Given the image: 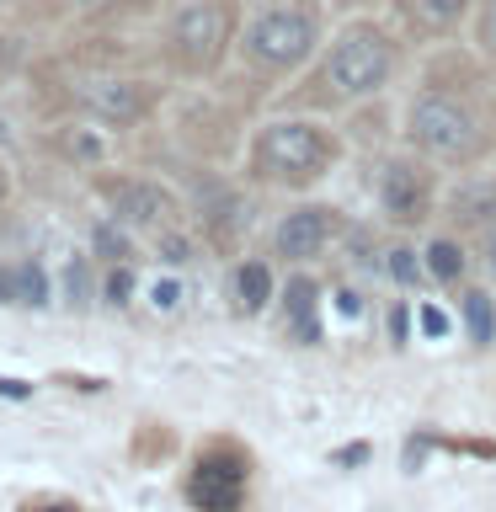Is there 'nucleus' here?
Masks as SVG:
<instances>
[{
  "label": "nucleus",
  "mask_w": 496,
  "mask_h": 512,
  "mask_svg": "<svg viewBox=\"0 0 496 512\" xmlns=\"http://www.w3.org/2000/svg\"><path fill=\"white\" fill-rule=\"evenodd\" d=\"M368 459V448L358 443V448H342V454H336V464H363Z\"/></svg>",
  "instance_id": "29"
},
{
  "label": "nucleus",
  "mask_w": 496,
  "mask_h": 512,
  "mask_svg": "<svg viewBox=\"0 0 496 512\" xmlns=\"http://www.w3.org/2000/svg\"><path fill=\"white\" fill-rule=\"evenodd\" d=\"M336 230V214L320 203H304L294 208V214L278 219V230H272V246H278V256H288V262H310V256L326 251V240Z\"/></svg>",
  "instance_id": "8"
},
{
  "label": "nucleus",
  "mask_w": 496,
  "mask_h": 512,
  "mask_svg": "<svg viewBox=\"0 0 496 512\" xmlns=\"http://www.w3.org/2000/svg\"><path fill=\"white\" fill-rule=\"evenodd\" d=\"M240 496H246V464L230 454H208L192 464L187 480V502L198 512H240Z\"/></svg>",
  "instance_id": "6"
},
{
  "label": "nucleus",
  "mask_w": 496,
  "mask_h": 512,
  "mask_svg": "<svg viewBox=\"0 0 496 512\" xmlns=\"http://www.w3.org/2000/svg\"><path fill=\"white\" fill-rule=\"evenodd\" d=\"M480 251H486V267L496 272V224H486V230H480Z\"/></svg>",
  "instance_id": "26"
},
{
  "label": "nucleus",
  "mask_w": 496,
  "mask_h": 512,
  "mask_svg": "<svg viewBox=\"0 0 496 512\" xmlns=\"http://www.w3.org/2000/svg\"><path fill=\"white\" fill-rule=\"evenodd\" d=\"M230 32H235L230 0H187V6L171 16V48L182 64H192V70H208V64L224 54Z\"/></svg>",
  "instance_id": "5"
},
{
  "label": "nucleus",
  "mask_w": 496,
  "mask_h": 512,
  "mask_svg": "<svg viewBox=\"0 0 496 512\" xmlns=\"http://www.w3.org/2000/svg\"><path fill=\"white\" fill-rule=\"evenodd\" d=\"M336 310H342L347 320H358L363 315V294H358V288H342V294H336Z\"/></svg>",
  "instance_id": "25"
},
{
  "label": "nucleus",
  "mask_w": 496,
  "mask_h": 512,
  "mask_svg": "<svg viewBox=\"0 0 496 512\" xmlns=\"http://www.w3.org/2000/svg\"><path fill=\"white\" fill-rule=\"evenodd\" d=\"M32 512H75L70 502H48V507H32Z\"/></svg>",
  "instance_id": "31"
},
{
  "label": "nucleus",
  "mask_w": 496,
  "mask_h": 512,
  "mask_svg": "<svg viewBox=\"0 0 496 512\" xmlns=\"http://www.w3.org/2000/svg\"><path fill=\"white\" fill-rule=\"evenodd\" d=\"M64 288H70V304H86V294H91V278H86V262H70V272H64Z\"/></svg>",
  "instance_id": "21"
},
{
  "label": "nucleus",
  "mask_w": 496,
  "mask_h": 512,
  "mask_svg": "<svg viewBox=\"0 0 496 512\" xmlns=\"http://www.w3.org/2000/svg\"><path fill=\"white\" fill-rule=\"evenodd\" d=\"M0 395H11V400H22V395H27V384H16V379H0Z\"/></svg>",
  "instance_id": "30"
},
{
  "label": "nucleus",
  "mask_w": 496,
  "mask_h": 512,
  "mask_svg": "<svg viewBox=\"0 0 496 512\" xmlns=\"http://www.w3.org/2000/svg\"><path fill=\"white\" fill-rule=\"evenodd\" d=\"M0 304H16V267H0Z\"/></svg>",
  "instance_id": "28"
},
{
  "label": "nucleus",
  "mask_w": 496,
  "mask_h": 512,
  "mask_svg": "<svg viewBox=\"0 0 496 512\" xmlns=\"http://www.w3.org/2000/svg\"><path fill=\"white\" fill-rule=\"evenodd\" d=\"M406 326H411L406 304H395V310H390V336H395V342H400V336H406Z\"/></svg>",
  "instance_id": "27"
},
{
  "label": "nucleus",
  "mask_w": 496,
  "mask_h": 512,
  "mask_svg": "<svg viewBox=\"0 0 496 512\" xmlns=\"http://www.w3.org/2000/svg\"><path fill=\"white\" fill-rule=\"evenodd\" d=\"M459 315H464V331H470V342H480V347L496 342V304H491V294L470 288V294L459 299Z\"/></svg>",
  "instance_id": "14"
},
{
  "label": "nucleus",
  "mask_w": 496,
  "mask_h": 512,
  "mask_svg": "<svg viewBox=\"0 0 496 512\" xmlns=\"http://www.w3.org/2000/svg\"><path fill=\"white\" fill-rule=\"evenodd\" d=\"M475 43H480V54H486V59H496V0H486V6H480Z\"/></svg>",
  "instance_id": "20"
},
{
  "label": "nucleus",
  "mask_w": 496,
  "mask_h": 512,
  "mask_svg": "<svg viewBox=\"0 0 496 512\" xmlns=\"http://www.w3.org/2000/svg\"><path fill=\"white\" fill-rule=\"evenodd\" d=\"M96 251H102L107 256V262H123V256H128V235L118 230V224H96Z\"/></svg>",
  "instance_id": "19"
},
{
  "label": "nucleus",
  "mask_w": 496,
  "mask_h": 512,
  "mask_svg": "<svg viewBox=\"0 0 496 512\" xmlns=\"http://www.w3.org/2000/svg\"><path fill=\"white\" fill-rule=\"evenodd\" d=\"M432 203V182L416 160H384L379 166V208L395 224H422Z\"/></svg>",
  "instance_id": "7"
},
{
  "label": "nucleus",
  "mask_w": 496,
  "mask_h": 512,
  "mask_svg": "<svg viewBox=\"0 0 496 512\" xmlns=\"http://www.w3.org/2000/svg\"><path fill=\"white\" fill-rule=\"evenodd\" d=\"M16 304H48V272L38 262L16 267Z\"/></svg>",
  "instance_id": "17"
},
{
  "label": "nucleus",
  "mask_w": 496,
  "mask_h": 512,
  "mask_svg": "<svg viewBox=\"0 0 496 512\" xmlns=\"http://www.w3.org/2000/svg\"><path fill=\"white\" fill-rule=\"evenodd\" d=\"M112 203H118V219H128V224H160L171 214V198L155 182H123L112 192Z\"/></svg>",
  "instance_id": "10"
},
{
  "label": "nucleus",
  "mask_w": 496,
  "mask_h": 512,
  "mask_svg": "<svg viewBox=\"0 0 496 512\" xmlns=\"http://www.w3.org/2000/svg\"><path fill=\"white\" fill-rule=\"evenodd\" d=\"M80 102H86L102 123H134L144 107H150V96H144L134 80H86L80 86Z\"/></svg>",
  "instance_id": "9"
},
{
  "label": "nucleus",
  "mask_w": 496,
  "mask_h": 512,
  "mask_svg": "<svg viewBox=\"0 0 496 512\" xmlns=\"http://www.w3.org/2000/svg\"><path fill=\"white\" fill-rule=\"evenodd\" d=\"M150 299H155V310H176L182 288H176V283H155V288H150Z\"/></svg>",
  "instance_id": "24"
},
{
  "label": "nucleus",
  "mask_w": 496,
  "mask_h": 512,
  "mask_svg": "<svg viewBox=\"0 0 496 512\" xmlns=\"http://www.w3.org/2000/svg\"><path fill=\"white\" fill-rule=\"evenodd\" d=\"M395 75V43L390 32L374 27V22H347L342 32L331 38L326 59H320V75H315V96L331 107L342 102H363V96H379Z\"/></svg>",
  "instance_id": "1"
},
{
  "label": "nucleus",
  "mask_w": 496,
  "mask_h": 512,
  "mask_svg": "<svg viewBox=\"0 0 496 512\" xmlns=\"http://www.w3.org/2000/svg\"><path fill=\"white\" fill-rule=\"evenodd\" d=\"M283 310H288V320H294V331L304 336V342H315V336H320V288H315L310 278H294V283H288Z\"/></svg>",
  "instance_id": "11"
},
{
  "label": "nucleus",
  "mask_w": 496,
  "mask_h": 512,
  "mask_svg": "<svg viewBox=\"0 0 496 512\" xmlns=\"http://www.w3.org/2000/svg\"><path fill=\"white\" fill-rule=\"evenodd\" d=\"M342 6H363V0H342Z\"/></svg>",
  "instance_id": "33"
},
{
  "label": "nucleus",
  "mask_w": 496,
  "mask_h": 512,
  "mask_svg": "<svg viewBox=\"0 0 496 512\" xmlns=\"http://www.w3.org/2000/svg\"><path fill=\"white\" fill-rule=\"evenodd\" d=\"M406 139L416 155L438 160V166H464L486 150V128H480L475 107L459 102L454 91H422L406 107Z\"/></svg>",
  "instance_id": "3"
},
{
  "label": "nucleus",
  "mask_w": 496,
  "mask_h": 512,
  "mask_svg": "<svg viewBox=\"0 0 496 512\" xmlns=\"http://www.w3.org/2000/svg\"><path fill=\"white\" fill-rule=\"evenodd\" d=\"M315 43H320V11L310 0L267 6L262 16H251V27H246V59L267 75L299 70V64L315 54Z\"/></svg>",
  "instance_id": "4"
},
{
  "label": "nucleus",
  "mask_w": 496,
  "mask_h": 512,
  "mask_svg": "<svg viewBox=\"0 0 496 512\" xmlns=\"http://www.w3.org/2000/svg\"><path fill=\"white\" fill-rule=\"evenodd\" d=\"M235 294H240V310H246V315L267 310V299H272V272H267V262H240V267H235Z\"/></svg>",
  "instance_id": "13"
},
{
  "label": "nucleus",
  "mask_w": 496,
  "mask_h": 512,
  "mask_svg": "<svg viewBox=\"0 0 496 512\" xmlns=\"http://www.w3.org/2000/svg\"><path fill=\"white\" fill-rule=\"evenodd\" d=\"M427 272L438 283H459L464 278V251L454 246V240H432L427 246Z\"/></svg>",
  "instance_id": "16"
},
{
  "label": "nucleus",
  "mask_w": 496,
  "mask_h": 512,
  "mask_svg": "<svg viewBox=\"0 0 496 512\" xmlns=\"http://www.w3.org/2000/svg\"><path fill=\"white\" fill-rule=\"evenodd\" d=\"M406 6L427 32H454L464 22V11H470V0H406Z\"/></svg>",
  "instance_id": "15"
},
{
  "label": "nucleus",
  "mask_w": 496,
  "mask_h": 512,
  "mask_svg": "<svg viewBox=\"0 0 496 512\" xmlns=\"http://www.w3.org/2000/svg\"><path fill=\"white\" fill-rule=\"evenodd\" d=\"M454 219L475 224V230L496 224V182H464L454 192Z\"/></svg>",
  "instance_id": "12"
},
{
  "label": "nucleus",
  "mask_w": 496,
  "mask_h": 512,
  "mask_svg": "<svg viewBox=\"0 0 496 512\" xmlns=\"http://www.w3.org/2000/svg\"><path fill=\"white\" fill-rule=\"evenodd\" d=\"M128 294H134V272L118 267V272L107 278V304H128Z\"/></svg>",
  "instance_id": "23"
},
{
  "label": "nucleus",
  "mask_w": 496,
  "mask_h": 512,
  "mask_svg": "<svg viewBox=\"0 0 496 512\" xmlns=\"http://www.w3.org/2000/svg\"><path fill=\"white\" fill-rule=\"evenodd\" d=\"M384 267H390V278H395V283H416V278L427 272V262H416V251H411V246H395Z\"/></svg>",
  "instance_id": "18"
},
{
  "label": "nucleus",
  "mask_w": 496,
  "mask_h": 512,
  "mask_svg": "<svg viewBox=\"0 0 496 512\" xmlns=\"http://www.w3.org/2000/svg\"><path fill=\"white\" fill-rule=\"evenodd\" d=\"M416 320H422V331L432 336V342H443V336H448V315L438 310V304H422V310H416Z\"/></svg>",
  "instance_id": "22"
},
{
  "label": "nucleus",
  "mask_w": 496,
  "mask_h": 512,
  "mask_svg": "<svg viewBox=\"0 0 496 512\" xmlns=\"http://www.w3.org/2000/svg\"><path fill=\"white\" fill-rule=\"evenodd\" d=\"M336 166V139L310 118L267 123L251 144V171L272 187H310Z\"/></svg>",
  "instance_id": "2"
},
{
  "label": "nucleus",
  "mask_w": 496,
  "mask_h": 512,
  "mask_svg": "<svg viewBox=\"0 0 496 512\" xmlns=\"http://www.w3.org/2000/svg\"><path fill=\"white\" fill-rule=\"evenodd\" d=\"M75 6H86V11H96V6H107V0H75Z\"/></svg>",
  "instance_id": "32"
}]
</instances>
